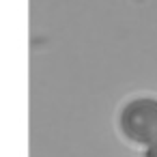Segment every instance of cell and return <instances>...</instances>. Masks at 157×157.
<instances>
[{"label": "cell", "mask_w": 157, "mask_h": 157, "mask_svg": "<svg viewBox=\"0 0 157 157\" xmlns=\"http://www.w3.org/2000/svg\"><path fill=\"white\" fill-rule=\"evenodd\" d=\"M121 136L131 146H151L157 142V97L136 95L127 99L116 116Z\"/></svg>", "instance_id": "6da1fadb"}, {"label": "cell", "mask_w": 157, "mask_h": 157, "mask_svg": "<svg viewBox=\"0 0 157 157\" xmlns=\"http://www.w3.org/2000/svg\"><path fill=\"white\" fill-rule=\"evenodd\" d=\"M142 157H157V142L151 144V146H146L144 153H142Z\"/></svg>", "instance_id": "7a4b0ae2"}]
</instances>
